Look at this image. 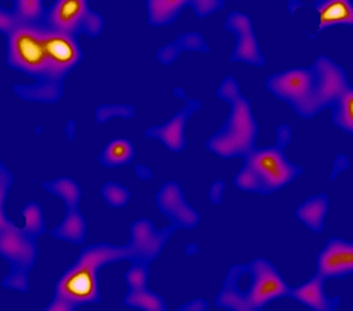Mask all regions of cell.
I'll return each mask as SVG.
<instances>
[{
  "instance_id": "obj_6",
  "label": "cell",
  "mask_w": 353,
  "mask_h": 311,
  "mask_svg": "<svg viewBox=\"0 0 353 311\" xmlns=\"http://www.w3.org/2000/svg\"><path fill=\"white\" fill-rule=\"evenodd\" d=\"M265 86L274 97L292 108L301 118H313L321 112L314 94V73L311 66H293L270 74Z\"/></svg>"
},
{
  "instance_id": "obj_14",
  "label": "cell",
  "mask_w": 353,
  "mask_h": 311,
  "mask_svg": "<svg viewBox=\"0 0 353 311\" xmlns=\"http://www.w3.org/2000/svg\"><path fill=\"white\" fill-rule=\"evenodd\" d=\"M203 103L196 98L186 99L185 106L174 113L169 121L146 130L145 136L164 144L172 152H181L188 146L186 128L193 113L201 110Z\"/></svg>"
},
{
  "instance_id": "obj_28",
  "label": "cell",
  "mask_w": 353,
  "mask_h": 311,
  "mask_svg": "<svg viewBox=\"0 0 353 311\" xmlns=\"http://www.w3.org/2000/svg\"><path fill=\"white\" fill-rule=\"evenodd\" d=\"M128 291L138 290L149 287L150 264L141 262L131 263L124 276Z\"/></svg>"
},
{
  "instance_id": "obj_9",
  "label": "cell",
  "mask_w": 353,
  "mask_h": 311,
  "mask_svg": "<svg viewBox=\"0 0 353 311\" xmlns=\"http://www.w3.org/2000/svg\"><path fill=\"white\" fill-rule=\"evenodd\" d=\"M174 226L170 224L163 229H156L149 219H137L130 228V239L128 242L132 261L150 264L159 257L172 234L176 232Z\"/></svg>"
},
{
  "instance_id": "obj_24",
  "label": "cell",
  "mask_w": 353,
  "mask_h": 311,
  "mask_svg": "<svg viewBox=\"0 0 353 311\" xmlns=\"http://www.w3.org/2000/svg\"><path fill=\"white\" fill-rule=\"evenodd\" d=\"M45 188L51 194L61 197L66 208L79 205L81 198V188L71 178H59L45 184Z\"/></svg>"
},
{
  "instance_id": "obj_18",
  "label": "cell",
  "mask_w": 353,
  "mask_h": 311,
  "mask_svg": "<svg viewBox=\"0 0 353 311\" xmlns=\"http://www.w3.org/2000/svg\"><path fill=\"white\" fill-rule=\"evenodd\" d=\"M186 51L210 52V46L204 36L198 31L181 33L176 39L164 45L157 51V59L163 65L172 64L178 56Z\"/></svg>"
},
{
  "instance_id": "obj_26",
  "label": "cell",
  "mask_w": 353,
  "mask_h": 311,
  "mask_svg": "<svg viewBox=\"0 0 353 311\" xmlns=\"http://www.w3.org/2000/svg\"><path fill=\"white\" fill-rule=\"evenodd\" d=\"M23 214L25 225L21 230L30 237L37 239L45 231V221L41 205L36 202L28 203L23 210Z\"/></svg>"
},
{
  "instance_id": "obj_11",
  "label": "cell",
  "mask_w": 353,
  "mask_h": 311,
  "mask_svg": "<svg viewBox=\"0 0 353 311\" xmlns=\"http://www.w3.org/2000/svg\"><path fill=\"white\" fill-rule=\"evenodd\" d=\"M314 73V94L319 110L327 109L349 89V76L343 66L327 56H318L311 65Z\"/></svg>"
},
{
  "instance_id": "obj_39",
  "label": "cell",
  "mask_w": 353,
  "mask_h": 311,
  "mask_svg": "<svg viewBox=\"0 0 353 311\" xmlns=\"http://www.w3.org/2000/svg\"><path fill=\"white\" fill-rule=\"evenodd\" d=\"M173 96L176 98H179V99H188L186 97V92H185V90L181 86H176L172 91Z\"/></svg>"
},
{
  "instance_id": "obj_31",
  "label": "cell",
  "mask_w": 353,
  "mask_h": 311,
  "mask_svg": "<svg viewBox=\"0 0 353 311\" xmlns=\"http://www.w3.org/2000/svg\"><path fill=\"white\" fill-rule=\"evenodd\" d=\"M223 0H190L189 8L198 18H206L224 8Z\"/></svg>"
},
{
  "instance_id": "obj_21",
  "label": "cell",
  "mask_w": 353,
  "mask_h": 311,
  "mask_svg": "<svg viewBox=\"0 0 353 311\" xmlns=\"http://www.w3.org/2000/svg\"><path fill=\"white\" fill-rule=\"evenodd\" d=\"M134 156L136 149L132 141L126 138H117L106 144L99 156V161L106 168H118L132 162Z\"/></svg>"
},
{
  "instance_id": "obj_7",
  "label": "cell",
  "mask_w": 353,
  "mask_h": 311,
  "mask_svg": "<svg viewBox=\"0 0 353 311\" xmlns=\"http://www.w3.org/2000/svg\"><path fill=\"white\" fill-rule=\"evenodd\" d=\"M0 256L11 263V272L3 285L12 290L26 292L30 288L28 272L37 259L36 239L17 229L12 223L0 229Z\"/></svg>"
},
{
  "instance_id": "obj_5",
  "label": "cell",
  "mask_w": 353,
  "mask_h": 311,
  "mask_svg": "<svg viewBox=\"0 0 353 311\" xmlns=\"http://www.w3.org/2000/svg\"><path fill=\"white\" fill-rule=\"evenodd\" d=\"M293 131L289 124H281L276 130V141L266 148H254L243 157V164L256 174L261 185V194H271L294 182L303 168L291 162L285 150L291 143Z\"/></svg>"
},
{
  "instance_id": "obj_22",
  "label": "cell",
  "mask_w": 353,
  "mask_h": 311,
  "mask_svg": "<svg viewBox=\"0 0 353 311\" xmlns=\"http://www.w3.org/2000/svg\"><path fill=\"white\" fill-rule=\"evenodd\" d=\"M123 303L130 309L139 311H169L164 297L150 287L126 292Z\"/></svg>"
},
{
  "instance_id": "obj_40",
  "label": "cell",
  "mask_w": 353,
  "mask_h": 311,
  "mask_svg": "<svg viewBox=\"0 0 353 311\" xmlns=\"http://www.w3.org/2000/svg\"><path fill=\"white\" fill-rule=\"evenodd\" d=\"M198 251H199V248H198L197 244H194V243L188 244V247H186V254H190V256H193V254H197Z\"/></svg>"
},
{
  "instance_id": "obj_27",
  "label": "cell",
  "mask_w": 353,
  "mask_h": 311,
  "mask_svg": "<svg viewBox=\"0 0 353 311\" xmlns=\"http://www.w3.org/2000/svg\"><path fill=\"white\" fill-rule=\"evenodd\" d=\"M101 196L108 205L113 209H121L130 202L132 194L126 186L119 183L106 182L101 186Z\"/></svg>"
},
{
  "instance_id": "obj_23",
  "label": "cell",
  "mask_w": 353,
  "mask_h": 311,
  "mask_svg": "<svg viewBox=\"0 0 353 311\" xmlns=\"http://www.w3.org/2000/svg\"><path fill=\"white\" fill-rule=\"evenodd\" d=\"M331 121L333 126L347 134H352L353 131V91L350 86L345 92L338 98L336 103L331 106Z\"/></svg>"
},
{
  "instance_id": "obj_1",
  "label": "cell",
  "mask_w": 353,
  "mask_h": 311,
  "mask_svg": "<svg viewBox=\"0 0 353 311\" xmlns=\"http://www.w3.org/2000/svg\"><path fill=\"white\" fill-rule=\"evenodd\" d=\"M76 37L41 25H19L8 36V59L13 68L56 81L81 61Z\"/></svg>"
},
{
  "instance_id": "obj_20",
  "label": "cell",
  "mask_w": 353,
  "mask_h": 311,
  "mask_svg": "<svg viewBox=\"0 0 353 311\" xmlns=\"http://www.w3.org/2000/svg\"><path fill=\"white\" fill-rule=\"evenodd\" d=\"M66 209L68 214L64 221L51 231V234L56 239L81 244L86 239V219L78 210V206H68Z\"/></svg>"
},
{
  "instance_id": "obj_25",
  "label": "cell",
  "mask_w": 353,
  "mask_h": 311,
  "mask_svg": "<svg viewBox=\"0 0 353 311\" xmlns=\"http://www.w3.org/2000/svg\"><path fill=\"white\" fill-rule=\"evenodd\" d=\"M44 3L43 1H16L13 12L21 25H41L45 21L46 16Z\"/></svg>"
},
{
  "instance_id": "obj_32",
  "label": "cell",
  "mask_w": 353,
  "mask_h": 311,
  "mask_svg": "<svg viewBox=\"0 0 353 311\" xmlns=\"http://www.w3.org/2000/svg\"><path fill=\"white\" fill-rule=\"evenodd\" d=\"M11 186V177L5 170H0V229L10 225L11 222L6 219L4 212V204L8 197V189Z\"/></svg>"
},
{
  "instance_id": "obj_36",
  "label": "cell",
  "mask_w": 353,
  "mask_h": 311,
  "mask_svg": "<svg viewBox=\"0 0 353 311\" xmlns=\"http://www.w3.org/2000/svg\"><path fill=\"white\" fill-rule=\"evenodd\" d=\"M78 308L74 304L68 302V299L54 296L52 301L48 304L43 311H76Z\"/></svg>"
},
{
  "instance_id": "obj_33",
  "label": "cell",
  "mask_w": 353,
  "mask_h": 311,
  "mask_svg": "<svg viewBox=\"0 0 353 311\" xmlns=\"http://www.w3.org/2000/svg\"><path fill=\"white\" fill-rule=\"evenodd\" d=\"M19 21L17 19L14 12H8L6 8H0V31L10 33L14 31L19 26Z\"/></svg>"
},
{
  "instance_id": "obj_4",
  "label": "cell",
  "mask_w": 353,
  "mask_h": 311,
  "mask_svg": "<svg viewBox=\"0 0 353 311\" xmlns=\"http://www.w3.org/2000/svg\"><path fill=\"white\" fill-rule=\"evenodd\" d=\"M216 96L229 103L230 112L224 124L206 141V148L223 158L244 157L256 148L257 141L252 104L241 92L237 79L230 74L221 81Z\"/></svg>"
},
{
  "instance_id": "obj_3",
  "label": "cell",
  "mask_w": 353,
  "mask_h": 311,
  "mask_svg": "<svg viewBox=\"0 0 353 311\" xmlns=\"http://www.w3.org/2000/svg\"><path fill=\"white\" fill-rule=\"evenodd\" d=\"M121 261H132L128 244L98 243L83 248L72 265L56 283L54 296L68 299L77 308L101 303L99 272L106 265Z\"/></svg>"
},
{
  "instance_id": "obj_16",
  "label": "cell",
  "mask_w": 353,
  "mask_h": 311,
  "mask_svg": "<svg viewBox=\"0 0 353 311\" xmlns=\"http://www.w3.org/2000/svg\"><path fill=\"white\" fill-rule=\"evenodd\" d=\"M304 6L313 8L317 12L318 23L312 38L333 26H352L353 4L351 0H317L313 3L301 1V8Z\"/></svg>"
},
{
  "instance_id": "obj_19",
  "label": "cell",
  "mask_w": 353,
  "mask_h": 311,
  "mask_svg": "<svg viewBox=\"0 0 353 311\" xmlns=\"http://www.w3.org/2000/svg\"><path fill=\"white\" fill-rule=\"evenodd\" d=\"M189 5L190 0H149L146 3L148 23L153 28L172 24Z\"/></svg>"
},
{
  "instance_id": "obj_2",
  "label": "cell",
  "mask_w": 353,
  "mask_h": 311,
  "mask_svg": "<svg viewBox=\"0 0 353 311\" xmlns=\"http://www.w3.org/2000/svg\"><path fill=\"white\" fill-rule=\"evenodd\" d=\"M290 290L276 265L258 257L230 268L214 304L228 311H264L273 302L289 299Z\"/></svg>"
},
{
  "instance_id": "obj_8",
  "label": "cell",
  "mask_w": 353,
  "mask_h": 311,
  "mask_svg": "<svg viewBox=\"0 0 353 311\" xmlns=\"http://www.w3.org/2000/svg\"><path fill=\"white\" fill-rule=\"evenodd\" d=\"M44 25L57 32L76 37L86 33L91 38L101 34L105 25L104 17L94 12L83 0H61L48 8Z\"/></svg>"
},
{
  "instance_id": "obj_34",
  "label": "cell",
  "mask_w": 353,
  "mask_h": 311,
  "mask_svg": "<svg viewBox=\"0 0 353 311\" xmlns=\"http://www.w3.org/2000/svg\"><path fill=\"white\" fill-rule=\"evenodd\" d=\"M351 161L350 157L345 154H338L333 161L332 170L330 172V181H334L336 178L339 177L346 170L350 169Z\"/></svg>"
},
{
  "instance_id": "obj_30",
  "label": "cell",
  "mask_w": 353,
  "mask_h": 311,
  "mask_svg": "<svg viewBox=\"0 0 353 311\" xmlns=\"http://www.w3.org/2000/svg\"><path fill=\"white\" fill-rule=\"evenodd\" d=\"M134 116V108L128 104L123 106H101L96 111V119L98 123H105L112 118H125L129 119Z\"/></svg>"
},
{
  "instance_id": "obj_17",
  "label": "cell",
  "mask_w": 353,
  "mask_h": 311,
  "mask_svg": "<svg viewBox=\"0 0 353 311\" xmlns=\"http://www.w3.org/2000/svg\"><path fill=\"white\" fill-rule=\"evenodd\" d=\"M330 211V199L324 192L312 194L301 202L294 211V216L306 229L314 234H321L325 229V221Z\"/></svg>"
},
{
  "instance_id": "obj_37",
  "label": "cell",
  "mask_w": 353,
  "mask_h": 311,
  "mask_svg": "<svg viewBox=\"0 0 353 311\" xmlns=\"http://www.w3.org/2000/svg\"><path fill=\"white\" fill-rule=\"evenodd\" d=\"M210 303L204 299H193L178 308V311H208Z\"/></svg>"
},
{
  "instance_id": "obj_35",
  "label": "cell",
  "mask_w": 353,
  "mask_h": 311,
  "mask_svg": "<svg viewBox=\"0 0 353 311\" xmlns=\"http://www.w3.org/2000/svg\"><path fill=\"white\" fill-rule=\"evenodd\" d=\"M225 189H226V183L221 179H216L214 182L210 185L209 199L213 205H221L224 198Z\"/></svg>"
},
{
  "instance_id": "obj_13",
  "label": "cell",
  "mask_w": 353,
  "mask_h": 311,
  "mask_svg": "<svg viewBox=\"0 0 353 311\" xmlns=\"http://www.w3.org/2000/svg\"><path fill=\"white\" fill-rule=\"evenodd\" d=\"M314 274L325 282L352 275V242L341 237H331L318 254Z\"/></svg>"
},
{
  "instance_id": "obj_29",
  "label": "cell",
  "mask_w": 353,
  "mask_h": 311,
  "mask_svg": "<svg viewBox=\"0 0 353 311\" xmlns=\"http://www.w3.org/2000/svg\"><path fill=\"white\" fill-rule=\"evenodd\" d=\"M233 183L239 190L251 192V194H261V185L259 179L252 170L245 164H243L241 169L233 178Z\"/></svg>"
},
{
  "instance_id": "obj_12",
  "label": "cell",
  "mask_w": 353,
  "mask_h": 311,
  "mask_svg": "<svg viewBox=\"0 0 353 311\" xmlns=\"http://www.w3.org/2000/svg\"><path fill=\"white\" fill-rule=\"evenodd\" d=\"M156 205L159 212L178 229L192 230L201 222V214L185 198L181 184L168 181L156 192Z\"/></svg>"
},
{
  "instance_id": "obj_10",
  "label": "cell",
  "mask_w": 353,
  "mask_h": 311,
  "mask_svg": "<svg viewBox=\"0 0 353 311\" xmlns=\"http://www.w3.org/2000/svg\"><path fill=\"white\" fill-rule=\"evenodd\" d=\"M225 30L236 37V44L231 53V61L261 68L266 64L264 53L258 43L254 25L248 13L233 10L225 19Z\"/></svg>"
},
{
  "instance_id": "obj_38",
  "label": "cell",
  "mask_w": 353,
  "mask_h": 311,
  "mask_svg": "<svg viewBox=\"0 0 353 311\" xmlns=\"http://www.w3.org/2000/svg\"><path fill=\"white\" fill-rule=\"evenodd\" d=\"M134 172L143 181H149V179L153 177L152 169L149 168V166L144 165V164H137V165H134Z\"/></svg>"
},
{
  "instance_id": "obj_15",
  "label": "cell",
  "mask_w": 353,
  "mask_h": 311,
  "mask_svg": "<svg viewBox=\"0 0 353 311\" xmlns=\"http://www.w3.org/2000/svg\"><path fill=\"white\" fill-rule=\"evenodd\" d=\"M325 283L314 274L305 282L291 287L289 299L309 308L311 311H337L341 303V297H331L325 291Z\"/></svg>"
}]
</instances>
